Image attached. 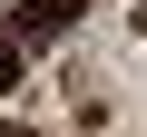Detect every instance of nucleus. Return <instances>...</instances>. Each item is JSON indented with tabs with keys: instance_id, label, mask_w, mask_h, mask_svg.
<instances>
[{
	"instance_id": "f257e3e1",
	"label": "nucleus",
	"mask_w": 147,
	"mask_h": 137,
	"mask_svg": "<svg viewBox=\"0 0 147 137\" xmlns=\"http://www.w3.org/2000/svg\"><path fill=\"white\" fill-rule=\"evenodd\" d=\"M79 10H88V0H20V20H10V49H39V39H59Z\"/></svg>"
},
{
	"instance_id": "f03ea898",
	"label": "nucleus",
	"mask_w": 147,
	"mask_h": 137,
	"mask_svg": "<svg viewBox=\"0 0 147 137\" xmlns=\"http://www.w3.org/2000/svg\"><path fill=\"white\" fill-rule=\"evenodd\" d=\"M10 79H20V49H0V88H10Z\"/></svg>"
},
{
	"instance_id": "7ed1b4c3",
	"label": "nucleus",
	"mask_w": 147,
	"mask_h": 137,
	"mask_svg": "<svg viewBox=\"0 0 147 137\" xmlns=\"http://www.w3.org/2000/svg\"><path fill=\"white\" fill-rule=\"evenodd\" d=\"M0 137H30V127H0Z\"/></svg>"
}]
</instances>
